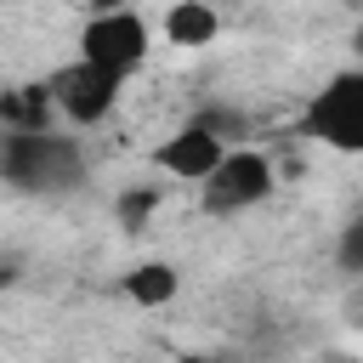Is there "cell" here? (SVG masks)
Returning a JSON list of instances; mask_svg holds the SVG:
<instances>
[{
	"label": "cell",
	"instance_id": "1",
	"mask_svg": "<svg viewBox=\"0 0 363 363\" xmlns=\"http://www.w3.org/2000/svg\"><path fill=\"white\" fill-rule=\"evenodd\" d=\"M0 176L23 193H68L85 176V159L68 136L45 125H11L0 142Z\"/></svg>",
	"mask_w": 363,
	"mask_h": 363
},
{
	"label": "cell",
	"instance_id": "2",
	"mask_svg": "<svg viewBox=\"0 0 363 363\" xmlns=\"http://www.w3.org/2000/svg\"><path fill=\"white\" fill-rule=\"evenodd\" d=\"M306 130L340 153H363V74H335L306 108Z\"/></svg>",
	"mask_w": 363,
	"mask_h": 363
},
{
	"label": "cell",
	"instance_id": "3",
	"mask_svg": "<svg viewBox=\"0 0 363 363\" xmlns=\"http://www.w3.org/2000/svg\"><path fill=\"white\" fill-rule=\"evenodd\" d=\"M85 62H96V68H108V74H130L142 57H147V28H142V17H130V11H96L91 23H85Z\"/></svg>",
	"mask_w": 363,
	"mask_h": 363
},
{
	"label": "cell",
	"instance_id": "4",
	"mask_svg": "<svg viewBox=\"0 0 363 363\" xmlns=\"http://www.w3.org/2000/svg\"><path fill=\"white\" fill-rule=\"evenodd\" d=\"M272 193V164L261 159V153H227L210 176H204V204L216 210V216H233V210H244V204H261Z\"/></svg>",
	"mask_w": 363,
	"mask_h": 363
},
{
	"label": "cell",
	"instance_id": "5",
	"mask_svg": "<svg viewBox=\"0 0 363 363\" xmlns=\"http://www.w3.org/2000/svg\"><path fill=\"white\" fill-rule=\"evenodd\" d=\"M113 96H119V74H108V68L85 62V57L51 79V102H57L74 125H96V119H108Z\"/></svg>",
	"mask_w": 363,
	"mask_h": 363
},
{
	"label": "cell",
	"instance_id": "6",
	"mask_svg": "<svg viewBox=\"0 0 363 363\" xmlns=\"http://www.w3.org/2000/svg\"><path fill=\"white\" fill-rule=\"evenodd\" d=\"M221 159H227V147H221V136H216L204 119L187 125V130H176V136L159 147V170H170V176H182V182H204Z\"/></svg>",
	"mask_w": 363,
	"mask_h": 363
},
{
	"label": "cell",
	"instance_id": "7",
	"mask_svg": "<svg viewBox=\"0 0 363 363\" xmlns=\"http://www.w3.org/2000/svg\"><path fill=\"white\" fill-rule=\"evenodd\" d=\"M164 34H170L176 45H210V40H216V11H210L204 0H182V6H170Z\"/></svg>",
	"mask_w": 363,
	"mask_h": 363
},
{
	"label": "cell",
	"instance_id": "8",
	"mask_svg": "<svg viewBox=\"0 0 363 363\" xmlns=\"http://www.w3.org/2000/svg\"><path fill=\"white\" fill-rule=\"evenodd\" d=\"M176 267H164V261H142L130 278H125V295L136 301V306H164L170 295H176Z\"/></svg>",
	"mask_w": 363,
	"mask_h": 363
},
{
	"label": "cell",
	"instance_id": "9",
	"mask_svg": "<svg viewBox=\"0 0 363 363\" xmlns=\"http://www.w3.org/2000/svg\"><path fill=\"white\" fill-rule=\"evenodd\" d=\"M335 255H340V267L346 272H363V216L340 233V244H335Z\"/></svg>",
	"mask_w": 363,
	"mask_h": 363
},
{
	"label": "cell",
	"instance_id": "10",
	"mask_svg": "<svg viewBox=\"0 0 363 363\" xmlns=\"http://www.w3.org/2000/svg\"><path fill=\"white\" fill-rule=\"evenodd\" d=\"M147 210H153V193H125V199H119V221H125V227H142Z\"/></svg>",
	"mask_w": 363,
	"mask_h": 363
},
{
	"label": "cell",
	"instance_id": "11",
	"mask_svg": "<svg viewBox=\"0 0 363 363\" xmlns=\"http://www.w3.org/2000/svg\"><path fill=\"white\" fill-rule=\"evenodd\" d=\"M91 11H125V0H91Z\"/></svg>",
	"mask_w": 363,
	"mask_h": 363
},
{
	"label": "cell",
	"instance_id": "12",
	"mask_svg": "<svg viewBox=\"0 0 363 363\" xmlns=\"http://www.w3.org/2000/svg\"><path fill=\"white\" fill-rule=\"evenodd\" d=\"M182 363H227V357H182Z\"/></svg>",
	"mask_w": 363,
	"mask_h": 363
},
{
	"label": "cell",
	"instance_id": "13",
	"mask_svg": "<svg viewBox=\"0 0 363 363\" xmlns=\"http://www.w3.org/2000/svg\"><path fill=\"white\" fill-rule=\"evenodd\" d=\"M357 51H363V28H357Z\"/></svg>",
	"mask_w": 363,
	"mask_h": 363
}]
</instances>
